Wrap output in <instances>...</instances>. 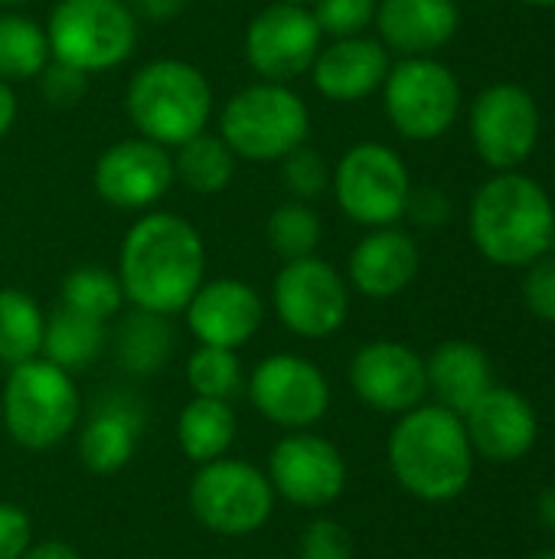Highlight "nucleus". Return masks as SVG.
<instances>
[{
    "label": "nucleus",
    "mask_w": 555,
    "mask_h": 559,
    "mask_svg": "<svg viewBox=\"0 0 555 559\" xmlns=\"http://www.w3.org/2000/svg\"><path fill=\"white\" fill-rule=\"evenodd\" d=\"M461 419L474 455L494 465H514L527 459L540 439L536 406L510 386H491Z\"/></svg>",
    "instance_id": "nucleus-18"
},
{
    "label": "nucleus",
    "mask_w": 555,
    "mask_h": 559,
    "mask_svg": "<svg viewBox=\"0 0 555 559\" xmlns=\"http://www.w3.org/2000/svg\"><path fill=\"white\" fill-rule=\"evenodd\" d=\"M128 10L134 13V20H144V23H170L177 20L193 0H124Z\"/></svg>",
    "instance_id": "nucleus-41"
},
{
    "label": "nucleus",
    "mask_w": 555,
    "mask_h": 559,
    "mask_svg": "<svg viewBox=\"0 0 555 559\" xmlns=\"http://www.w3.org/2000/svg\"><path fill=\"white\" fill-rule=\"evenodd\" d=\"M425 377H429V393L435 396V403L458 416H464L494 386L491 357L484 354V347L471 341L438 344L425 357Z\"/></svg>",
    "instance_id": "nucleus-24"
},
{
    "label": "nucleus",
    "mask_w": 555,
    "mask_h": 559,
    "mask_svg": "<svg viewBox=\"0 0 555 559\" xmlns=\"http://www.w3.org/2000/svg\"><path fill=\"white\" fill-rule=\"evenodd\" d=\"M419 275V246L409 233L396 226L370 229L350 252L347 278L350 285L373 298L386 301L402 295Z\"/></svg>",
    "instance_id": "nucleus-20"
},
{
    "label": "nucleus",
    "mask_w": 555,
    "mask_h": 559,
    "mask_svg": "<svg viewBox=\"0 0 555 559\" xmlns=\"http://www.w3.org/2000/svg\"><path fill=\"white\" fill-rule=\"evenodd\" d=\"M272 308L291 334L304 341H324L347 324L350 285L330 262L317 255L294 259L275 275Z\"/></svg>",
    "instance_id": "nucleus-11"
},
{
    "label": "nucleus",
    "mask_w": 555,
    "mask_h": 559,
    "mask_svg": "<svg viewBox=\"0 0 555 559\" xmlns=\"http://www.w3.org/2000/svg\"><path fill=\"white\" fill-rule=\"evenodd\" d=\"M265 236L272 252L281 262H294V259H307L317 255L321 246V219L311 210V203L301 200H285L272 210L268 223H265Z\"/></svg>",
    "instance_id": "nucleus-32"
},
{
    "label": "nucleus",
    "mask_w": 555,
    "mask_h": 559,
    "mask_svg": "<svg viewBox=\"0 0 555 559\" xmlns=\"http://www.w3.org/2000/svg\"><path fill=\"white\" fill-rule=\"evenodd\" d=\"M183 314H186L190 334L200 344L239 350L258 334L265 321V301L249 282L209 278L196 288Z\"/></svg>",
    "instance_id": "nucleus-19"
},
{
    "label": "nucleus",
    "mask_w": 555,
    "mask_h": 559,
    "mask_svg": "<svg viewBox=\"0 0 555 559\" xmlns=\"http://www.w3.org/2000/svg\"><path fill=\"white\" fill-rule=\"evenodd\" d=\"M406 213L419 223V226H442L451 216V203L442 190L435 187H422V190H409L406 200Z\"/></svg>",
    "instance_id": "nucleus-40"
},
{
    "label": "nucleus",
    "mask_w": 555,
    "mask_h": 559,
    "mask_svg": "<svg viewBox=\"0 0 555 559\" xmlns=\"http://www.w3.org/2000/svg\"><path fill=\"white\" fill-rule=\"evenodd\" d=\"M311 111L291 85L255 82L239 88L219 111V138L236 157L272 164L307 144Z\"/></svg>",
    "instance_id": "nucleus-6"
},
{
    "label": "nucleus",
    "mask_w": 555,
    "mask_h": 559,
    "mask_svg": "<svg viewBox=\"0 0 555 559\" xmlns=\"http://www.w3.org/2000/svg\"><path fill=\"white\" fill-rule=\"evenodd\" d=\"M285 3H298V7H311L314 0H285Z\"/></svg>",
    "instance_id": "nucleus-48"
},
{
    "label": "nucleus",
    "mask_w": 555,
    "mask_h": 559,
    "mask_svg": "<svg viewBox=\"0 0 555 559\" xmlns=\"http://www.w3.org/2000/svg\"><path fill=\"white\" fill-rule=\"evenodd\" d=\"M301 559H353V537L350 531L334 521V518H317L304 527L301 544H298Z\"/></svg>",
    "instance_id": "nucleus-36"
},
{
    "label": "nucleus",
    "mask_w": 555,
    "mask_h": 559,
    "mask_svg": "<svg viewBox=\"0 0 555 559\" xmlns=\"http://www.w3.org/2000/svg\"><path fill=\"white\" fill-rule=\"evenodd\" d=\"M350 390L357 400L383 416H402L425 403L429 377L425 357L399 341H370L350 360Z\"/></svg>",
    "instance_id": "nucleus-15"
},
{
    "label": "nucleus",
    "mask_w": 555,
    "mask_h": 559,
    "mask_svg": "<svg viewBox=\"0 0 555 559\" xmlns=\"http://www.w3.org/2000/svg\"><path fill=\"white\" fill-rule=\"evenodd\" d=\"M13 121H16V95H13L10 82L0 79V138H7Z\"/></svg>",
    "instance_id": "nucleus-43"
},
{
    "label": "nucleus",
    "mask_w": 555,
    "mask_h": 559,
    "mask_svg": "<svg viewBox=\"0 0 555 559\" xmlns=\"http://www.w3.org/2000/svg\"><path fill=\"white\" fill-rule=\"evenodd\" d=\"M124 108L141 138L180 147L209 128L213 88L196 66L183 59H154L128 82Z\"/></svg>",
    "instance_id": "nucleus-4"
},
{
    "label": "nucleus",
    "mask_w": 555,
    "mask_h": 559,
    "mask_svg": "<svg viewBox=\"0 0 555 559\" xmlns=\"http://www.w3.org/2000/svg\"><path fill=\"white\" fill-rule=\"evenodd\" d=\"M59 305L108 324L124 308V288L118 272H108L101 265H79L62 278Z\"/></svg>",
    "instance_id": "nucleus-31"
},
{
    "label": "nucleus",
    "mask_w": 555,
    "mask_h": 559,
    "mask_svg": "<svg viewBox=\"0 0 555 559\" xmlns=\"http://www.w3.org/2000/svg\"><path fill=\"white\" fill-rule=\"evenodd\" d=\"M29 547H33L29 514L13 501H0V559H23Z\"/></svg>",
    "instance_id": "nucleus-39"
},
{
    "label": "nucleus",
    "mask_w": 555,
    "mask_h": 559,
    "mask_svg": "<svg viewBox=\"0 0 555 559\" xmlns=\"http://www.w3.org/2000/svg\"><path fill=\"white\" fill-rule=\"evenodd\" d=\"M523 3H530V7H555V0H523Z\"/></svg>",
    "instance_id": "nucleus-45"
},
{
    "label": "nucleus",
    "mask_w": 555,
    "mask_h": 559,
    "mask_svg": "<svg viewBox=\"0 0 555 559\" xmlns=\"http://www.w3.org/2000/svg\"><path fill=\"white\" fill-rule=\"evenodd\" d=\"M7 436L26 452H49L65 442L82 419V396L69 370L36 357L10 367L0 396Z\"/></svg>",
    "instance_id": "nucleus-5"
},
{
    "label": "nucleus",
    "mask_w": 555,
    "mask_h": 559,
    "mask_svg": "<svg viewBox=\"0 0 555 559\" xmlns=\"http://www.w3.org/2000/svg\"><path fill=\"white\" fill-rule=\"evenodd\" d=\"M236 154L232 147L219 138V134H196L190 141H183L173 154V180H180L186 190L200 193V197H213L222 193L232 177H236Z\"/></svg>",
    "instance_id": "nucleus-28"
},
{
    "label": "nucleus",
    "mask_w": 555,
    "mask_h": 559,
    "mask_svg": "<svg viewBox=\"0 0 555 559\" xmlns=\"http://www.w3.org/2000/svg\"><path fill=\"white\" fill-rule=\"evenodd\" d=\"M239 436V419L232 403L193 396L177 416V445L193 465L216 462L229 455Z\"/></svg>",
    "instance_id": "nucleus-26"
},
{
    "label": "nucleus",
    "mask_w": 555,
    "mask_h": 559,
    "mask_svg": "<svg viewBox=\"0 0 555 559\" xmlns=\"http://www.w3.org/2000/svg\"><path fill=\"white\" fill-rule=\"evenodd\" d=\"M265 475L272 481L275 498H281L294 508H304V511L330 508L347 488L343 452L330 439H324L311 429L281 436L272 445Z\"/></svg>",
    "instance_id": "nucleus-13"
},
{
    "label": "nucleus",
    "mask_w": 555,
    "mask_h": 559,
    "mask_svg": "<svg viewBox=\"0 0 555 559\" xmlns=\"http://www.w3.org/2000/svg\"><path fill=\"white\" fill-rule=\"evenodd\" d=\"M144 429V409L121 393L101 400L82 432H79V459L92 475H118L131 465Z\"/></svg>",
    "instance_id": "nucleus-22"
},
{
    "label": "nucleus",
    "mask_w": 555,
    "mask_h": 559,
    "mask_svg": "<svg viewBox=\"0 0 555 559\" xmlns=\"http://www.w3.org/2000/svg\"><path fill=\"white\" fill-rule=\"evenodd\" d=\"M39 79V92L43 98L52 105V108H72L85 98L88 92V75L69 62H59V59H49L46 69L36 75Z\"/></svg>",
    "instance_id": "nucleus-37"
},
{
    "label": "nucleus",
    "mask_w": 555,
    "mask_h": 559,
    "mask_svg": "<svg viewBox=\"0 0 555 559\" xmlns=\"http://www.w3.org/2000/svg\"><path fill=\"white\" fill-rule=\"evenodd\" d=\"M376 3L379 0H314L311 13L324 36L347 39L366 33V26L376 20Z\"/></svg>",
    "instance_id": "nucleus-35"
},
{
    "label": "nucleus",
    "mask_w": 555,
    "mask_h": 559,
    "mask_svg": "<svg viewBox=\"0 0 555 559\" xmlns=\"http://www.w3.org/2000/svg\"><path fill=\"white\" fill-rule=\"evenodd\" d=\"M49 52L92 72L121 66L137 46V20L124 0H59L46 23Z\"/></svg>",
    "instance_id": "nucleus-8"
},
{
    "label": "nucleus",
    "mask_w": 555,
    "mask_h": 559,
    "mask_svg": "<svg viewBox=\"0 0 555 559\" xmlns=\"http://www.w3.org/2000/svg\"><path fill=\"white\" fill-rule=\"evenodd\" d=\"M245 393L258 416L288 432L314 429L330 413L334 400L327 373L298 354H272L258 360L245 380Z\"/></svg>",
    "instance_id": "nucleus-12"
},
{
    "label": "nucleus",
    "mask_w": 555,
    "mask_h": 559,
    "mask_svg": "<svg viewBox=\"0 0 555 559\" xmlns=\"http://www.w3.org/2000/svg\"><path fill=\"white\" fill-rule=\"evenodd\" d=\"M278 167H281V183L291 193V200L311 203V200H317L321 193L330 190V174L334 170L327 167V160H324V154L317 147L301 144L288 157H281Z\"/></svg>",
    "instance_id": "nucleus-34"
},
{
    "label": "nucleus",
    "mask_w": 555,
    "mask_h": 559,
    "mask_svg": "<svg viewBox=\"0 0 555 559\" xmlns=\"http://www.w3.org/2000/svg\"><path fill=\"white\" fill-rule=\"evenodd\" d=\"M383 105L393 128L409 141L442 138L461 108V85L455 72L432 56H406L389 66L383 82Z\"/></svg>",
    "instance_id": "nucleus-10"
},
{
    "label": "nucleus",
    "mask_w": 555,
    "mask_h": 559,
    "mask_svg": "<svg viewBox=\"0 0 555 559\" xmlns=\"http://www.w3.org/2000/svg\"><path fill=\"white\" fill-rule=\"evenodd\" d=\"M173 154L147 138H124L98 154L92 187L114 210H150L173 187Z\"/></svg>",
    "instance_id": "nucleus-16"
},
{
    "label": "nucleus",
    "mask_w": 555,
    "mask_h": 559,
    "mask_svg": "<svg viewBox=\"0 0 555 559\" xmlns=\"http://www.w3.org/2000/svg\"><path fill=\"white\" fill-rule=\"evenodd\" d=\"M108 347V328L105 321L85 318L79 311L69 308H56L52 314H46V331H43V350L39 357L75 373L92 367Z\"/></svg>",
    "instance_id": "nucleus-27"
},
{
    "label": "nucleus",
    "mask_w": 555,
    "mask_h": 559,
    "mask_svg": "<svg viewBox=\"0 0 555 559\" xmlns=\"http://www.w3.org/2000/svg\"><path fill=\"white\" fill-rule=\"evenodd\" d=\"M330 190L340 203V210L366 226L383 229L396 226V219L406 216V200L412 190L409 167L402 157L376 141L353 144L330 174Z\"/></svg>",
    "instance_id": "nucleus-9"
},
{
    "label": "nucleus",
    "mask_w": 555,
    "mask_h": 559,
    "mask_svg": "<svg viewBox=\"0 0 555 559\" xmlns=\"http://www.w3.org/2000/svg\"><path fill=\"white\" fill-rule=\"evenodd\" d=\"M536 518L555 531V488H546L543 495H540V501H536Z\"/></svg>",
    "instance_id": "nucleus-44"
},
{
    "label": "nucleus",
    "mask_w": 555,
    "mask_h": 559,
    "mask_svg": "<svg viewBox=\"0 0 555 559\" xmlns=\"http://www.w3.org/2000/svg\"><path fill=\"white\" fill-rule=\"evenodd\" d=\"M324 46V33L311 13V7L275 0L258 10L245 29V59L262 82H281L311 72L317 52Z\"/></svg>",
    "instance_id": "nucleus-14"
},
{
    "label": "nucleus",
    "mask_w": 555,
    "mask_h": 559,
    "mask_svg": "<svg viewBox=\"0 0 555 559\" xmlns=\"http://www.w3.org/2000/svg\"><path fill=\"white\" fill-rule=\"evenodd\" d=\"M20 3H26V0H0L3 10H13V7H20Z\"/></svg>",
    "instance_id": "nucleus-46"
},
{
    "label": "nucleus",
    "mask_w": 555,
    "mask_h": 559,
    "mask_svg": "<svg viewBox=\"0 0 555 559\" xmlns=\"http://www.w3.org/2000/svg\"><path fill=\"white\" fill-rule=\"evenodd\" d=\"M124 301L164 318L180 314L206 282V246L193 223L150 210L134 219L118 252Z\"/></svg>",
    "instance_id": "nucleus-1"
},
{
    "label": "nucleus",
    "mask_w": 555,
    "mask_h": 559,
    "mask_svg": "<svg viewBox=\"0 0 555 559\" xmlns=\"http://www.w3.org/2000/svg\"><path fill=\"white\" fill-rule=\"evenodd\" d=\"M186 383H190L193 396L232 403V400L245 390L242 360H239L236 350L200 344V347L190 354V360H186Z\"/></svg>",
    "instance_id": "nucleus-33"
},
{
    "label": "nucleus",
    "mask_w": 555,
    "mask_h": 559,
    "mask_svg": "<svg viewBox=\"0 0 555 559\" xmlns=\"http://www.w3.org/2000/svg\"><path fill=\"white\" fill-rule=\"evenodd\" d=\"M471 138L484 164L497 170L520 167L540 141V108L533 95L510 82L481 92L471 108Z\"/></svg>",
    "instance_id": "nucleus-17"
},
{
    "label": "nucleus",
    "mask_w": 555,
    "mask_h": 559,
    "mask_svg": "<svg viewBox=\"0 0 555 559\" xmlns=\"http://www.w3.org/2000/svg\"><path fill=\"white\" fill-rule=\"evenodd\" d=\"M471 239L500 269L533 265L555 246V210L550 193L517 170L487 180L471 203Z\"/></svg>",
    "instance_id": "nucleus-3"
},
{
    "label": "nucleus",
    "mask_w": 555,
    "mask_h": 559,
    "mask_svg": "<svg viewBox=\"0 0 555 559\" xmlns=\"http://www.w3.org/2000/svg\"><path fill=\"white\" fill-rule=\"evenodd\" d=\"M52 59L46 26L33 16L3 10L0 13V79L3 82H26L36 79L46 62Z\"/></svg>",
    "instance_id": "nucleus-29"
},
{
    "label": "nucleus",
    "mask_w": 555,
    "mask_h": 559,
    "mask_svg": "<svg viewBox=\"0 0 555 559\" xmlns=\"http://www.w3.org/2000/svg\"><path fill=\"white\" fill-rule=\"evenodd\" d=\"M389 75V49L373 36H347L321 46L311 79L314 88L330 102H360L383 88Z\"/></svg>",
    "instance_id": "nucleus-21"
},
{
    "label": "nucleus",
    "mask_w": 555,
    "mask_h": 559,
    "mask_svg": "<svg viewBox=\"0 0 555 559\" xmlns=\"http://www.w3.org/2000/svg\"><path fill=\"white\" fill-rule=\"evenodd\" d=\"M527 269L530 272L523 278V301H527L530 314L546 324H555V255L546 252Z\"/></svg>",
    "instance_id": "nucleus-38"
},
{
    "label": "nucleus",
    "mask_w": 555,
    "mask_h": 559,
    "mask_svg": "<svg viewBox=\"0 0 555 559\" xmlns=\"http://www.w3.org/2000/svg\"><path fill=\"white\" fill-rule=\"evenodd\" d=\"M190 511L200 527L216 537H252L275 514V491L262 468L242 459H216L196 465L186 491Z\"/></svg>",
    "instance_id": "nucleus-7"
},
{
    "label": "nucleus",
    "mask_w": 555,
    "mask_h": 559,
    "mask_svg": "<svg viewBox=\"0 0 555 559\" xmlns=\"http://www.w3.org/2000/svg\"><path fill=\"white\" fill-rule=\"evenodd\" d=\"M46 314L33 295L20 288H0V364L16 367L36 360L43 350Z\"/></svg>",
    "instance_id": "nucleus-30"
},
{
    "label": "nucleus",
    "mask_w": 555,
    "mask_h": 559,
    "mask_svg": "<svg viewBox=\"0 0 555 559\" xmlns=\"http://www.w3.org/2000/svg\"><path fill=\"white\" fill-rule=\"evenodd\" d=\"M177 350V334L170 328V318L134 308L121 318L114 331V360L128 377H154L160 373Z\"/></svg>",
    "instance_id": "nucleus-25"
},
{
    "label": "nucleus",
    "mask_w": 555,
    "mask_h": 559,
    "mask_svg": "<svg viewBox=\"0 0 555 559\" xmlns=\"http://www.w3.org/2000/svg\"><path fill=\"white\" fill-rule=\"evenodd\" d=\"M386 459L399 488L425 504H448L461 498L478 462L464 419L438 403H422L396 416Z\"/></svg>",
    "instance_id": "nucleus-2"
},
{
    "label": "nucleus",
    "mask_w": 555,
    "mask_h": 559,
    "mask_svg": "<svg viewBox=\"0 0 555 559\" xmlns=\"http://www.w3.org/2000/svg\"><path fill=\"white\" fill-rule=\"evenodd\" d=\"M373 23L386 49L429 56L455 36L458 7L455 0H379Z\"/></svg>",
    "instance_id": "nucleus-23"
},
{
    "label": "nucleus",
    "mask_w": 555,
    "mask_h": 559,
    "mask_svg": "<svg viewBox=\"0 0 555 559\" xmlns=\"http://www.w3.org/2000/svg\"><path fill=\"white\" fill-rule=\"evenodd\" d=\"M23 559H82L79 550L65 540H33V547L23 554Z\"/></svg>",
    "instance_id": "nucleus-42"
},
{
    "label": "nucleus",
    "mask_w": 555,
    "mask_h": 559,
    "mask_svg": "<svg viewBox=\"0 0 555 559\" xmlns=\"http://www.w3.org/2000/svg\"><path fill=\"white\" fill-rule=\"evenodd\" d=\"M533 559H555V550H543V554H536Z\"/></svg>",
    "instance_id": "nucleus-47"
}]
</instances>
